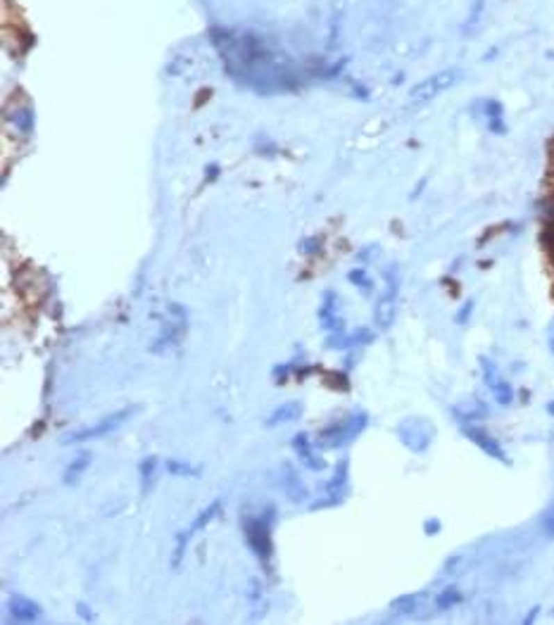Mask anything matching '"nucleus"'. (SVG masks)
<instances>
[{"label":"nucleus","instance_id":"1","mask_svg":"<svg viewBox=\"0 0 554 625\" xmlns=\"http://www.w3.org/2000/svg\"><path fill=\"white\" fill-rule=\"evenodd\" d=\"M271 526H274V509H269L267 516H243L241 528L245 535L247 547L262 564H269L274 556V542H271Z\"/></svg>","mask_w":554,"mask_h":625},{"label":"nucleus","instance_id":"2","mask_svg":"<svg viewBox=\"0 0 554 625\" xmlns=\"http://www.w3.org/2000/svg\"><path fill=\"white\" fill-rule=\"evenodd\" d=\"M366 425H369V414L366 412H352L350 416L341 419V421L326 425L319 433V447L321 450H338V447L350 445L352 440L364 433Z\"/></svg>","mask_w":554,"mask_h":625},{"label":"nucleus","instance_id":"3","mask_svg":"<svg viewBox=\"0 0 554 625\" xmlns=\"http://www.w3.org/2000/svg\"><path fill=\"white\" fill-rule=\"evenodd\" d=\"M167 309H169V319L162 326L160 335L152 340V345L148 348L152 355H162L167 350H174L184 340V335L188 333V311H186V307L179 302H172Z\"/></svg>","mask_w":554,"mask_h":625},{"label":"nucleus","instance_id":"4","mask_svg":"<svg viewBox=\"0 0 554 625\" xmlns=\"http://www.w3.org/2000/svg\"><path fill=\"white\" fill-rule=\"evenodd\" d=\"M133 414H138V407H124V409H117V412H112L110 416H103L100 421H95L93 425H88V428H81V430H74V433H70L65 437V445H79V442H88V440H100V437L115 433V430H120L124 423L131 421Z\"/></svg>","mask_w":554,"mask_h":625},{"label":"nucleus","instance_id":"5","mask_svg":"<svg viewBox=\"0 0 554 625\" xmlns=\"http://www.w3.org/2000/svg\"><path fill=\"white\" fill-rule=\"evenodd\" d=\"M395 433H398L400 442H402L407 450H412L414 454H423L433 445L435 428L426 419H407V421H402L395 428Z\"/></svg>","mask_w":554,"mask_h":625},{"label":"nucleus","instance_id":"6","mask_svg":"<svg viewBox=\"0 0 554 625\" xmlns=\"http://www.w3.org/2000/svg\"><path fill=\"white\" fill-rule=\"evenodd\" d=\"M386 281L388 288L381 298L376 300L374 307V326L378 331H388L395 321V314H398V291H400V281H398V271L395 266H390L386 271Z\"/></svg>","mask_w":554,"mask_h":625},{"label":"nucleus","instance_id":"7","mask_svg":"<svg viewBox=\"0 0 554 625\" xmlns=\"http://www.w3.org/2000/svg\"><path fill=\"white\" fill-rule=\"evenodd\" d=\"M219 514H222V499H214L212 504H207V507L195 516L193 523L186 528V530L179 533V535H177V544H174V556H172V566L174 568L181 566V561H184V554H186V547H188V542L193 539L195 533L197 530H205V528L210 526Z\"/></svg>","mask_w":554,"mask_h":625},{"label":"nucleus","instance_id":"8","mask_svg":"<svg viewBox=\"0 0 554 625\" xmlns=\"http://www.w3.org/2000/svg\"><path fill=\"white\" fill-rule=\"evenodd\" d=\"M459 76H462L459 70H443V72L433 74V76L423 79L421 83H416V86L409 90V98H412V102H416V105L431 102L438 98L440 93H445L448 88L455 86V83L459 81Z\"/></svg>","mask_w":554,"mask_h":625},{"label":"nucleus","instance_id":"9","mask_svg":"<svg viewBox=\"0 0 554 625\" xmlns=\"http://www.w3.org/2000/svg\"><path fill=\"white\" fill-rule=\"evenodd\" d=\"M348 492H350V459H341V464L336 466V473H333V478L326 482L324 499H319V502L309 504V511L338 507V504L345 502Z\"/></svg>","mask_w":554,"mask_h":625},{"label":"nucleus","instance_id":"10","mask_svg":"<svg viewBox=\"0 0 554 625\" xmlns=\"http://www.w3.org/2000/svg\"><path fill=\"white\" fill-rule=\"evenodd\" d=\"M279 485H281V492L286 494L288 502L293 504H302L307 502L309 497V490L304 487V482L300 480V473L295 469V464L293 462H284L279 469Z\"/></svg>","mask_w":554,"mask_h":625},{"label":"nucleus","instance_id":"11","mask_svg":"<svg viewBox=\"0 0 554 625\" xmlns=\"http://www.w3.org/2000/svg\"><path fill=\"white\" fill-rule=\"evenodd\" d=\"M462 433H464L476 447H480V450L488 454L490 459H497V462H502V464H510V457H507L505 447H502L500 442H497L495 437L488 433V430L466 423V425H462Z\"/></svg>","mask_w":554,"mask_h":625},{"label":"nucleus","instance_id":"12","mask_svg":"<svg viewBox=\"0 0 554 625\" xmlns=\"http://www.w3.org/2000/svg\"><path fill=\"white\" fill-rule=\"evenodd\" d=\"M371 343H374V333L364 326L352 333H345V331L329 333L324 340L326 350H352V348H364V345H371Z\"/></svg>","mask_w":554,"mask_h":625},{"label":"nucleus","instance_id":"13","mask_svg":"<svg viewBox=\"0 0 554 625\" xmlns=\"http://www.w3.org/2000/svg\"><path fill=\"white\" fill-rule=\"evenodd\" d=\"M341 309V298H338L333 291H326L324 298H321V307H319V323L324 331L336 333V331H345V321L343 316L338 314Z\"/></svg>","mask_w":554,"mask_h":625},{"label":"nucleus","instance_id":"14","mask_svg":"<svg viewBox=\"0 0 554 625\" xmlns=\"http://www.w3.org/2000/svg\"><path fill=\"white\" fill-rule=\"evenodd\" d=\"M293 450H295L300 464H302L304 469H309V471H324L326 469V462L314 452L312 440H309L307 433H295V435H293Z\"/></svg>","mask_w":554,"mask_h":625},{"label":"nucleus","instance_id":"15","mask_svg":"<svg viewBox=\"0 0 554 625\" xmlns=\"http://www.w3.org/2000/svg\"><path fill=\"white\" fill-rule=\"evenodd\" d=\"M8 609L10 613H13L15 621H22V623H31V621H38L41 618V604H36L33 599H29V596L24 594H13L8 599Z\"/></svg>","mask_w":554,"mask_h":625},{"label":"nucleus","instance_id":"16","mask_svg":"<svg viewBox=\"0 0 554 625\" xmlns=\"http://www.w3.org/2000/svg\"><path fill=\"white\" fill-rule=\"evenodd\" d=\"M90 462H93L90 452L81 450V452H79L76 457L70 462V466H67V469H65V473H62V482H65V485H76V482L83 478V473H86V471H88Z\"/></svg>","mask_w":554,"mask_h":625},{"label":"nucleus","instance_id":"17","mask_svg":"<svg viewBox=\"0 0 554 625\" xmlns=\"http://www.w3.org/2000/svg\"><path fill=\"white\" fill-rule=\"evenodd\" d=\"M300 416H302V405H300V402H295V400H291V402H284L281 407H276L274 412L269 414L267 425H269V428H274V425L295 421V419H300Z\"/></svg>","mask_w":554,"mask_h":625},{"label":"nucleus","instance_id":"18","mask_svg":"<svg viewBox=\"0 0 554 625\" xmlns=\"http://www.w3.org/2000/svg\"><path fill=\"white\" fill-rule=\"evenodd\" d=\"M157 466H160V462H157V457H145L143 462L138 464V476H140V492L148 494L152 490V485H155V476H157Z\"/></svg>","mask_w":554,"mask_h":625},{"label":"nucleus","instance_id":"19","mask_svg":"<svg viewBox=\"0 0 554 625\" xmlns=\"http://www.w3.org/2000/svg\"><path fill=\"white\" fill-rule=\"evenodd\" d=\"M485 117H488V127L493 133H507V124H505V110L497 100L485 102Z\"/></svg>","mask_w":554,"mask_h":625},{"label":"nucleus","instance_id":"20","mask_svg":"<svg viewBox=\"0 0 554 625\" xmlns=\"http://www.w3.org/2000/svg\"><path fill=\"white\" fill-rule=\"evenodd\" d=\"M423 599H426V594H423V592L398 596V599L393 601V613H398V616H412L414 611H419V606H421Z\"/></svg>","mask_w":554,"mask_h":625},{"label":"nucleus","instance_id":"21","mask_svg":"<svg viewBox=\"0 0 554 625\" xmlns=\"http://www.w3.org/2000/svg\"><path fill=\"white\" fill-rule=\"evenodd\" d=\"M165 469L169 476H174V478H197L200 476V469L188 462H181V459H167L165 462Z\"/></svg>","mask_w":554,"mask_h":625},{"label":"nucleus","instance_id":"22","mask_svg":"<svg viewBox=\"0 0 554 625\" xmlns=\"http://www.w3.org/2000/svg\"><path fill=\"white\" fill-rule=\"evenodd\" d=\"M462 599H464V594H462L459 587H445L443 592H438V596H435V609L448 611V609H452V606L459 604Z\"/></svg>","mask_w":554,"mask_h":625},{"label":"nucleus","instance_id":"23","mask_svg":"<svg viewBox=\"0 0 554 625\" xmlns=\"http://www.w3.org/2000/svg\"><path fill=\"white\" fill-rule=\"evenodd\" d=\"M490 390H493V395H495V402L497 405H502V407H510L512 402H514V388L510 383H507V380H502V378H497L493 385H490Z\"/></svg>","mask_w":554,"mask_h":625},{"label":"nucleus","instance_id":"24","mask_svg":"<svg viewBox=\"0 0 554 625\" xmlns=\"http://www.w3.org/2000/svg\"><path fill=\"white\" fill-rule=\"evenodd\" d=\"M348 281L352 283V286H357L364 295H371V291H374V281H371L369 274H366V269H352L348 274Z\"/></svg>","mask_w":554,"mask_h":625},{"label":"nucleus","instance_id":"25","mask_svg":"<svg viewBox=\"0 0 554 625\" xmlns=\"http://www.w3.org/2000/svg\"><path fill=\"white\" fill-rule=\"evenodd\" d=\"M478 362H480V371H483L485 383H488V388H490V385H493L495 380L500 378V376H497V366H495V362H493V359H488V357H480Z\"/></svg>","mask_w":554,"mask_h":625},{"label":"nucleus","instance_id":"26","mask_svg":"<svg viewBox=\"0 0 554 625\" xmlns=\"http://www.w3.org/2000/svg\"><path fill=\"white\" fill-rule=\"evenodd\" d=\"M15 124H17V127H19L24 133H31V129H33V117H31V110H22V112H17Z\"/></svg>","mask_w":554,"mask_h":625},{"label":"nucleus","instance_id":"27","mask_svg":"<svg viewBox=\"0 0 554 625\" xmlns=\"http://www.w3.org/2000/svg\"><path fill=\"white\" fill-rule=\"evenodd\" d=\"M471 314H473V300H469V302L462 305V309L457 311L455 321L459 323V326H464V323H469V319H471Z\"/></svg>","mask_w":554,"mask_h":625},{"label":"nucleus","instance_id":"28","mask_svg":"<svg viewBox=\"0 0 554 625\" xmlns=\"http://www.w3.org/2000/svg\"><path fill=\"white\" fill-rule=\"evenodd\" d=\"M443 530V523H440L438 519H428L426 523H423V533H426L428 537H433V535H438V533Z\"/></svg>","mask_w":554,"mask_h":625},{"label":"nucleus","instance_id":"29","mask_svg":"<svg viewBox=\"0 0 554 625\" xmlns=\"http://www.w3.org/2000/svg\"><path fill=\"white\" fill-rule=\"evenodd\" d=\"M76 613H79V618H81V621H86V623H90L95 618L93 611H90V606L83 604V601H76Z\"/></svg>","mask_w":554,"mask_h":625},{"label":"nucleus","instance_id":"30","mask_svg":"<svg viewBox=\"0 0 554 625\" xmlns=\"http://www.w3.org/2000/svg\"><path fill=\"white\" fill-rule=\"evenodd\" d=\"M545 530H547V535L554 537V509L550 511V516L545 519Z\"/></svg>","mask_w":554,"mask_h":625},{"label":"nucleus","instance_id":"31","mask_svg":"<svg viewBox=\"0 0 554 625\" xmlns=\"http://www.w3.org/2000/svg\"><path fill=\"white\" fill-rule=\"evenodd\" d=\"M538 611H540V609H538V606H535V609H530V613H528V616H526V618H523V623H526V625H528V623H533V621H535V616H538Z\"/></svg>","mask_w":554,"mask_h":625},{"label":"nucleus","instance_id":"32","mask_svg":"<svg viewBox=\"0 0 554 625\" xmlns=\"http://www.w3.org/2000/svg\"><path fill=\"white\" fill-rule=\"evenodd\" d=\"M217 172H219V167H217V164H212V167L207 169V174H210V179H217Z\"/></svg>","mask_w":554,"mask_h":625},{"label":"nucleus","instance_id":"33","mask_svg":"<svg viewBox=\"0 0 554 625\" xmlns=\"http://www.w3.org/2000/svg\"><path fill=\"white\" fill-rule=\"evenodd\" d=\"M547 412H550L552 416H554V402H550V405H547Z\"/></svg>","mask_w":554,"mask_h":625},{"label":"nucleus","instance_id":"34","mask_svg":"<svg viewBox=\"0 0 554 625\" xmlns=\"http://www.w3.org/2000/svg\"><path fill=\"white\" fill-rule=\"evenodd\" d=\"M550 350L554 352V335H552V338H550Z\"/></svg>","mask_w":554,"mask_h":625}]
</instances>
